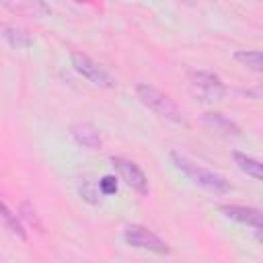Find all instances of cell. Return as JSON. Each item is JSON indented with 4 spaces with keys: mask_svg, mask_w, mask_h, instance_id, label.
Masks as SVG:
<instances>
[{
    "mask_svg": "<svg viewBox=\"0 0 263 263\" xmlns=\"http://www.w3.org/2000/svg\"><path fill=\"white\" fill-rule=\"evenodd\" d=\"M171 162L175 164L177 171H181L189 181H193L195 185H199L201 189L214 193V195H224V193H230L232 191V185L226 181V177L193 162L191 158L179 154V152H171Z\"/></svg>",
    "mask_w": 263,
    "mask_h": 263,
    "instance_id": "6da1fadb",
    "label": "cell"
},
{
    "mask_svg": "<svg viewBox=\"0 0 263 263\" xmlns=\"http://www.w3.org/2000/svg\"><path fill=\"white\" fill-rule=\"evenodd\" d=\"M136 97H138V101L144 107H148L150 111H154L162 119L173 121V123H185V117H183L181 109L177 107V103L168 95L158 90L156 86H152V84H138L136 86Z\"/></svg>",
    "mask_w": 263,
    "mask_h": 263,
    "instance_id": "7a4b0ae2",
    "label": "cell"
},
{
    "mask_svg": "<svg viewBox=\"0 0 263 263\" xmlns=\"http://www.w3.org/2000/svg\"><path fill=\"white\" fill-rule=\"evenodd\" d=\"M189 92L193 95V99H197L199 103L212 105L218 103L226 97V84L222 82V78L214 72L208 70H195L189 76Z\"/></svg>",
    "mask_w": 263,
    "mask_h": 263,
    "instance_id": "3957f363",
    "label": "cell"
},
{
    "mask_svg": "<svg viewBox=\"0 0 263 263\" xmlns=\"http://www.w3.org/2000/svg\"><path fill=\"white\" fill-rule=\"evenodd\" d=\"M123 240L129 247H134V249L148 251V253H154V255H168L171 253V247L158 234H154L152 230H148L142 224H129V226H125Z\"/></svg>",
    "mask_w": 263,
    "mask_h": 263,
    "instance_id": "277c9868",
    "label": "cell"
},
{
    "mask_svg": "<svg viewBox=\"0 0 263 263\" xmlns=\"http://www.w3.org/2000/svg\"><path fill=\"white\" fill-rule=\"evenodd\" d=\"M70 62H72V68H74L82 78H86L88 82H92L95 86H101V88H115V78H113L99 62H95L90 55L80 53V51H72Z\"/></svg>",
    "mask_w": 263,
    "mask_h": 263,
    "instance_id": "5b68a950",
    "label": "cell"
},
{
    "mask_svg": "<svg viewBox=\"0 0 263 263\" xmlns=\"http://www.w3.org/2000/svg\"><path fill=\"white\" fill-rule=\"evenodd\" d=\"M111 164L119 173L121 181H125L127 187H132L138 195H148V191H150L148 177L144 175V171L134 160H127V158H121V156H111Z\"/></svg>",
    "mask_w": 263,
    "mask_h": 263,
    "instance_id": "8992f818",
    "label": "cell"
},
{
    "mask_svg": "<svg viewBox=\"0 0 263 263\" xmlns=\"http://www.w3.org/2000/svg\"><path fill=\"white\" fill-rule=\"evenodd\" d=\"M220 212L226 218L253 228L255 234H257V238H261L263 220H261V210L259 208H251V205H220Z\"/></svg>",
    "mask_w": 263,
    "mask_h": 263,
    "instance_id": "52a82bcc",
    "label": "cell"
},
{
    "mask_svg": "<svg viewBox=\"0 0 263 263\" xmlns=\"http://www.w3.org/2000/svg\"><path fill=\"white\" fill-rule=\"evenodd\" d=\"M0 35L4 37V41L14 47V49H29L33 45V35L23 29V27H16V25H2L0 27Z\"/></svg>",
    "mask_w": 263,
    "mask_h": 263,
    "instance_id": "ba28073f",
    "label": "cell"
},
{
    "mask_svg": "<svg viewBox=\"0 0 263 263\" xmlns=\"http://www.w3.org/2000/svg\"><path fill=\"white\" fill-rule=\"evenodd\" d=\"M6 8H10L16 14H31V16H43L49 14L51 8L43 4L41 0H4Z\"/></svg>",
    "mask_w": 263,
    "mask_h": 263,
    "instance_id": "9c48e42d",
    "label": "cell"
},
{
    "mask_svg": "<svg viewBox=\"0 0 263 263\" xmlns=\"http://www.w3.org/2000/svg\"><path fill=\"white\" fill-rule=\"evenodd\" d=\"M201 121H203L208 127H212L214 132H222V134H226V136H238V134H240V127H238L234 121H230L228 117H224L222 113H218V111H208V113H203Z\"/></svg>",
    "mask_w": 263,
    "mask_h": 263,
    "instance_id": "30bf717a",
    "label": "cell"
},
{
    "mask_svg": "<svg viewBox=\"0 0 263 263\" xmlns=\"http://www.w3.org/2000/svg\"><path fill=\"white\" fill-rule=\"evenodd\" d=\"M72 136H74V140H76L80 146H84V148H90V150L101 148V136H99V132H97L95 127L86 125V123L74 125V127H72Z\"/></svg>",
    "mask_w": 263,
    "mask_h": 263,
    "instance_id": "8fae6325",
    "label": "cell"
},
{
    "mask_svg": "<svg viewBox=\"0 0 263 263\" xmlns=\"http://www.w3.org/2000/svg\"><path fill=\"white\" fill-rule=\"evenodd\" d=\"M232 158H234V164L247 175V177H253L255 181H261L263 179V164L253 158V156H247L242 152H232Z\"/></svg>",
    "mask_w": 263,
    "mask_h": 263,
    "instance_id": "7c38bea8",
    "label": "cell"
},
{
    "mask_svg": "<svg viewBox=\"0 0 263 263\" xmlns=\"http://www.w3.org/2000/svg\"><path fill=\"white\" fill-rule=\"evenodd\" d=\"M0 222H2L12 234H16L18 238H23V240L27 238V232H25L21 220L16 218V214H14L12 210H8V205H6L4 201H0Z\"/></svg>",
    "mask_w": 263,
    "mask_h": 263,
    "instance_id": "4fadbf2b",
    "label": "cell"
},
{
    "mask_svg": "<svg viewBox=\"0 0 263 263\" xmlns=\"http://www.w3.org/2000/svg\"><path fill=\"white\" fill-rule=\"evenodd\" d=\"M234 60L253 72L263 70V55L259 49H238V51H234Z\"/></svg>",
    "mask_w": 263,
    "mask_h": 263,
    "instance_id": "5bb4252c",
    "label": "cell"
},
{
    "mask_svg": "<svg viewBox=\"0 0 263 263\" xmlns=\"http://www.w3.org/2000/svg\"><path fill=\"white\" fill-rule=\"evenodd\" d=\"M80 195H82L84 201H88V203H92V205L101 203V197H99V195H101L99 185L92 183V181H84V183L80 185Z\"/></svg>",
    "mask_w": 263,
    "mask_h": 263,
    "instance_id": "9a60e30c",
    "label": "cell"
},
{
    "mask_svg": "<svg viewBox=\"0 0 263 263\" xmlns=\"http://www.w3.org/2000/svg\"><path fill=\"white\" fill-rule=\"evenodd\" d=\"M97 185H99L101 195H113V193H117V179H115L113 175L101 177V181H99Z\"/></svg>",
    "mask_w": 263,
    "mask_h": 263,
    "instance_id": "2e32d148",
    "label": "cell"
},
{
    "mask_svg": "<svg viewBox=\"0 0 263 263\" xmlns=\"http://www.w3.org/2000/svg\"><path fill=\"white\" fill-rule=\"evenodd\" d=\"M0 66H2V64H0Z\"/></svg>",
    "mask_w": 263,
    "mask_h": 263,
    "instance_id": "e0dca14e",
    "label": "cell"
}]
</instances>
